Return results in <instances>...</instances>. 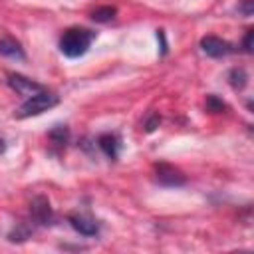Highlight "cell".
I'll list each match as a JSON object with an SVG mask.
<instances>
[{
    "label": "cell",
    "instance_id": "9a60e30c",
    "mask_svg": "<svg viewBox=\"0 0 254 254\" xmlns=\"http://www.w3.org/2000/svg\"><path fill=\"white\" fill-rule=\"evenodd\" d=\"M238 14H242L244 18H250L254 14V0H242L238 4Z\"/></svg>",
    "mask_w": 254,
    "mask_h": 254
},
{
    "label": "cell",
    "instance_id": "5bb4252c",
    "mask_svg": "<svg viewBox=\"0 0 254 254\" xmlns=\"http://www.w3.org/2000/svg\"><path fill=\"white\" fill-rule=\"evenodd\" d=\"M226 109V103L222 101V99H218L216 95H206V111H210V113H220V111H224Z\"/></svg>",
    "mask_w": 254,
    "mask_h": 254
},
{
    "label": "cell",
    "instance_id": "8992f818",
    "mask_svg": "<svg viewBox=\"0 0 254 254\" xmlns=\"http://www.w3.org/2000/svg\"><path fill=\"white\" fill-rule=\"evenodd\" d=\"M6 83L10 85V89H14V91L20 93V95H34V93L46 89L42 83H38V81L26 77V75H22V73H14V71L6 75Z\"/></svg>",
    "mask_w": 254,
    "mask_h": 254
},
{
    "label": "cell",
    "instance_id": "7c38bea8",
    "mask_svg": "<svg viewBox=\"0 0 254 254\" xmlns=\"http://www.w3.org/2000/svg\"><path fill=\"white\" fill-rule=\"evenodd\" d=\"M115 16H117V8H115V6H99V8H95V10L89 14V18H91L93 22H97V24H107V22H111Z\"/></svg>",
    "mask_w": 254,
    "mask_h": 254
},
{
    "label": "cell",
    "instance_id": "5b68a950",
    "mask_svg": "<svg viewBox=\"0 0 254 254\" xmlns=\"http://www.w3.org/2000/svg\"><path fill=\"white\" fill-rule=\"evenodd\" d=\"M200 50L208 58H226V56L236 52V48L228 40H222L218 36H204V38H200Z\"/></svg>",
    "mask_w": 254,
    "mask_h": 254
},
{
    "label": "cell",
    "instance_id": "3957f363",
    "mask_svg": "<svg viewBox=\"0 0 254 254\" xmlns=\"http://www.w3.org/2000/svg\"><path fill=\"white\" fill-rule=\"evenodd\" d=\"M30 218L38 224V226H52L56 220L54 208L48 200V196L44 194H36L30 202Z\"/></svg>",
    "mask_w": 254,
    "mask_h": 254
},
{
    "label": "cell",
    "instance_id": "9c48e42d",
    "mask_svg": "<svg viewBox=\"0 0 254 254\" xmlns=\"http://www.w3.org/2000/svg\"><path fill=\"white\" fill-rule=\"evenodd\" d=\"M0 56L4 58H10V60H24L26 54H24V48L20 42H16L14 38H0Z\"/></svg>",
    "mask_w": 254,
    "mask_h": 254
},
{
    "label": "cell",
    "instance_id": "52a82bcc",
    "mask_svg": "<svg viewBox=\"0 0 254 254\" xmlns=\"http://www.w3.org/2000/svg\"><path fill=\"white\" fill-rule=\"evenodd\" d=\"M67 222L81 236H97L99 234V222L87 214H77V212L67 214Z\"/></svg>",
    "mask_w": 254,
    "mask_h": 254
},
{
    "label": "cell",
    "instance_id": "8fae6325",
    "mask_svg": "<svg viewBox=\"0 0 254 254\" xmlns=\"http://www.w3.org/2000/svg\"><path fill=\"white\" fill-rule=\"evenodd\" d=\"M48 139L52 141V145L64 149L69 143V129H67V125H56V127H52L50 133H48Z\"/></svg>",
    "mask_w": 254,
    "mask_h": 254
},
{
    "label": "cell",
    "instance_id": "d6986e66",
    "mask_svg": "<svg viewBox=\"0 0 254 254\" xmlns=\"http://www.w3.org/2000/svg\"><path fill=\"white\" fill-rule=\"evenodd\" d=\"M4 151H6V141L0 137V153H4Z\"/></svg>",
    "mask_w": 254,
    "mask_h": 254
},
{
    "label": "cell",
    "instance_id": "ba28073f",
    "mask_svg": "<svg viewBox=\"0 0 254 254\" xmlns=\"http://www.w3.org/2000/svg\"><path fill=\"white\" fill-rule=\"evenodd\" d=\"M97 147L103 151V155L111 161H117L119 151H121V139L115 133H101L97 137Z\"/></svg>",
    "mask_w": 254,
    "mask_h": 254
},
{
    "label": "cell",
    "instance_id": "2e32d148",
    "mask_svg": "<svg viewBox=\"0 0 254 254\" xmlns=\"http://www.w3.org/2000/svg\"><path fill=\"white\" fill-rule=\"evenodd\" d=\"M159 123H161V115H159V113H151V115L147 117V121H145V131H147V133L155 131V129L159 127Z\"/></svg>",
    "mask_w": 254,
    "mask_h": 254
},
{
    "label": "cell",
    "instance_id": "7a4b0ae2",
    "mask_svg": "<svg viewBox=\"0 0 254 254\" xmlns=\"http://www.w3.org/2000/svg\"><path fill=\"white\" fill-rule=\"evenodd\" d=\"M60 103V95H56L54 91H48V89H42L34 95H30L14 113L16 119H28V117H36V115H42L44 111L56 107Z\"/></svg>",
    "mask_w": 254,
    "mask_h": 254
},
{
    "label": "cell",
    "instance_id": "ac0fdd59",
    "mask_svg": "<svg viewBox=\"0 0 254 254\" xmlns=\"http://www.w3.org/2000/svg\"><path fill=\"white\" fill-rule=\"evenodd\" d=\"M157 40L161 42V56L167 54V40H165V30H157Z\"/></svg>",
    "mask_w": 254,
    "mask_h": 254
},
{
    "label": "cell",
    "instance_id": "30bf717a",
    "mask_svg": "<svg viewBox=\"0 0 254 254\" xmlns=\"http://www.w3.org/2000/svg\"><path fill=\"white\" fill-rule=\"evenodd\" d=\"M34 228H36V222L32 218L30 220H20V222H16L14 230L8 234V240L10 242H24V240H28L32 236Z\"/></svg>",
    "mask_w": 254,
    "mask_h": 254
},
{
    "label": "cell",
    "instance_id": "4fadbf2b",
    "mask_svg": "<svg viewBox=\"0 0 254 254\" xmlns=\"http://www.w3.org/2000/svg\"><path fill=\"white\" fill-rule=\"evenodd\" d=\"M228 83H230V87L232 89H244L246 87V83H248V73H246V69L244 67H232L230 71H228Z\"/></svg>",
    "mask_w": 254,
    "mask_h": 254
},
{
    "label": "cell",
    "instance_id": "e0dca14e",
    "mask_svg": "<svg viewBox=\"0 0 254 254\" xmlns=\"http://www.w3.org/2000/svg\"><path fill=\"white\" fill-rule=\"evenodd\" d=\"M252 38H254V30L248 28L246 34H244V38H242V50L246 54H252Z\"/></svg>",
    "mask_w": 254,
    "mask_h": 254
},
{
    "label": "cell",
    "instance_id": "6da1fadb",
    "mask_svg": "<svg viewBox=\"0 0 254 254\" xmlns=\"http://www.w3.org/2000/svg\"><path fill=\"white\" fill-rule=\"evenodd\" d=\"M95 32L89 30V28H81V26H73V28H67L62 36H60V52L69 58V60H75V58H81L89 46L93 44L95 40Z\"/></svg>",
    "mask_w": 254,
    "mask_h": 254
},
{
    "label": "cell",
    "instance_id": "277c9868",
    "mask_svg": "<svg viewBox=\"0 0 254 254\" xmlns=\"http://www.w3.org/2000/svg\"><path fill=\"white\" fill-rule=\"evenodd\" d=\"M155 181L161 187H183L187 185V177L181 169L169 163H157L155 165Z\"/></svg>",
    "mask_w": 254,
    "mask_h": 254
}]
</instances>
